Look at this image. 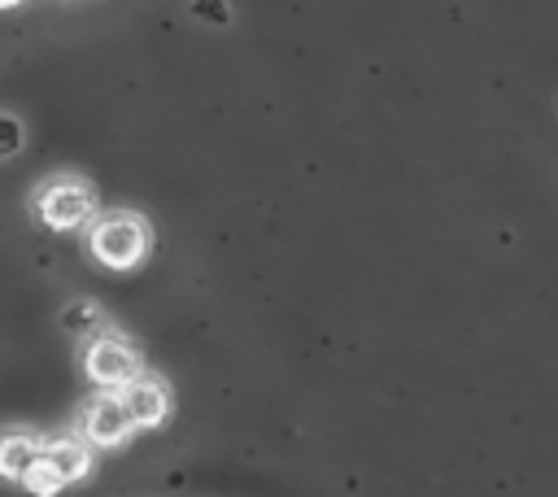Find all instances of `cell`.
<instances>
[{"instance_id": "1", "label": "cell", "mask_w": 558, "mask_h": 497, "mask_svg": "<svg viewBox=\"0 0 558 497\" xmlns=\"http://www.w3.org/2000/svg\"><path fill=\"white\" fill-rule=\"evenodd\" d=\"M87 257L105 270H135L153 253V227L135 209H96V218L83 227Z\"/></svg>"}, {"instance_id": "2", "label": "cell", "mask_w": 558, "mask_h": 497, "mask_svg": "<svg viewBox=\"0 0 558 497\" xmlns=\"http://www.w3.org/2000/svg\"><path fill=\"white\" fill-rule=\"evenodd\" d=\"M26 209H31V218L39 222V227H48V231H61V235H70V231H83L92 218H96V187L83 179V174H48V179H39L35 187H31V196H26Z\"/></svg>"}, {"instance_id": "3", "label": "cell", "mask_w": 558, "mask_h": 497, "mask_svg": "<svg viewBox=\"0 0 558 497\" xmlns=\"http://www.w3.org/2000/svg\"><path fill=\"white\" fill-rule=\"evenodd\" d=\"M78 366H83V375H87L92 388L118 392L122 384H131V379L144 371V353H140V344H135L131 336H122V331L109 323V327H100V331H92V336L83 340Z\"/></svg>"}, {"instance_id": "4", "label": "cell", "mask_w": 558, "mask_h": 497, "mask_svg": "<svg viewBox=\"0 0 558 497\" xmlns=\"http://www.w3.org/2000/svg\"><path fill=\"white\" fill-rule=\"evenodd\" d=\"M74 432H78L92 449H122V445L135 436V423H131V414H126V405H122L118 392L96 388V392L78 405Z\"/></svg>"}, {"instance_id": "5", "label": "cell", "mask_w": 558, "mask_h": 497, "mask_svg": "<svg viewBox=\"0 0 558 497\" xmlns=\"http://www.w3.org/2000/svg\"><path fill=\"white\" fill-rule=\"evenodd\" d=\"M118 397H122V405H126L135 432H153V427H161V423L170 419V410H174V392H170V384H166L161 375H153V371H140L131 384L118 388Z\"/></svg>"}, {"instance_id": "6", "label": "cell", "mask_w": 558, "mask_h": 497, "mask_svg": "<svg viewBox=\"0 0 558 497\" xmlns=\"http://www.w3.org/2000/svg\"><path fill=\"white\" fill-rule=\"evenodd\" d=\"M39 458L61 475V484L70 488V484H78V480H87L92 475V466H96V449L70 427V432H57V436H44V449H39Z\"/></svg>"}, {"instance_id": "7", "label": "cell", "mask_w": 558, "mask_h": 497, "mask_svg": "<svg viewBox=\"0 0 558 497\" xmlns=\"http://www.w3.org/2000/svg\"><path fill=\"white\" fill-rule=\"evenodd\" d=\"M39 449H44L39 432H31V427H0V480L17 484L31 471V462L39 458Z\"/></svg>"}, {"instance_id": "8", "label": "cell", "mask_w": 558, "mask_h": 497, "mask_svg": "<svg viewBox=\"0 0 558 497\" xmlns=\"http://www.w3.org/2000/svg\"><path fill=\"white\" fill-rule=\"evenodd\" d=\"M61 327H65L70 336H78V340H87L92 331H100V327H109V318H105V310H100L96 301H87V296H78V301H70V305L61 310Z\"/></svg>"}, {"instance_id": "9", "label": "cell", "mask_w": 558, "mask_h": 497, "mask_svg": "<svg viewBox=\"0 0 558 497\" xmlns=\"http://www.w3.org/2000/svg\"><path fill=\"white\" fill-rule=\"evenodd\" d=\"M17 488H26L31 497H57V493H65V484H61V475L44 462V458H35L31 462V471L17 480Z\"/></svg>"}, {"instance_id": "10", "label": "cell", "mask_w": 558, "mask_h": 497, "mask_svg": "<svg viewBox=\"0 0 558 497\" xmlns=\"http://www.w3.org/2000/svg\"><path fill=\"white\" fill-rule=\"evenodd\" d=\"M22 144H26V126H22V118L0 113V161L17 157V153H22Z\"/></svg>"}, {"instance_id": "11", "label": "cell", "mask_w": 558, "mask_h": 497, "mask_svg": "<svg viewBox=\"0 0 558 497\" xmlns=\"http://www.w3.org/2000/svg\"><path fill=\"white\" fill-rule=\"evenodd\" d=\"M26 0H0V13H9V9H22Z\"/></svg>"}]
</instances>
